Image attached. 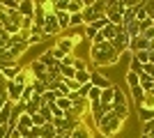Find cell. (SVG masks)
Segmentation results:
<instances>
[{
  "label": "cell",
  "instance_id": "obj_27",
  "mask_svg": "<svg viewBox=\"0 0 154 138\" xmlns=\"http://www.w3.org/2000/svg\"><path fill=\"white\" fill-rule=\"evenodd\" d=\"M74 69H76V72H90V62H88V60H83V58H74Z\"/></svg>",
  "mask_w": 154,
  "mask_h": 138
},
{
  "label": "cell",
  "instance_id": "obj_2",
  "mask_svg": "<svg viewBox=\"0 0 154 138\" xmlns=\"http://www.w3.org/2000/svg\"><path fill=\"white\" fill-rule=\"evenodd\" d=\"M122 127H124L122 120H117L113 113H108V115H103L101 122L97 124V131L101 133L103 138H113V136H117V133L122 131Z\"/></svg>",
  "mask_w": 154,
  "mask_h": 138
},
{
  "label": "cell",
  "instance_id": "obj_7",
  "mask_svg": "<svg viewBox=\"0 0 154 138\" xmlns=\"http://www.w3.org/2000/svg\"><path fill=\"white\" fill-rule=\"evenodd\" d=\"M69 138H94V136H92V129L88 127V122H78L74 127V131L69 133Z\"/></svg>",
  "mask_w": 154,
  "mask_h": 138
},
{
  "label": "cell",
  "instance_id": "obj_38",
  "mask_svg": "<svg viewBox=\"0 0 154 138\" xmlns=\"http://www.w3.org/2000/svg\"><path fill=\"white\" fill-rule=\"evenodd\" d=\"M74 58H76V55H64V58L60 60V65H62V67H71V65H74Z\"/></svg>",
  "mask_w": 154,
  "mask_h": 138
},
{
  "label": "cell",
  "instance_id": "obj_22",
  "mask_svg": "<svg viewBox=\"0 0 154 138\" xmlns=\"http://www.w3.org/2000/svg\"><path fill=\"white\" fill-rule=\"evenodd\" d=\"M129 106H117V108H113V115H115L117 120H122V122H127L129 120Z\"/></svg>",
  "mask_w": 154,
  "mask_h": 138
},
{
  "label": "cell",
  "instance_id": "obj_19",
  "mask_svg": "<svg viewBox=\"0 0 154 138\" xmlns=\"http://www.w3.org/2000/svg\"><path fill=\"white\" fill-rule=\"evenodd\" d=\"M129 92H131V99H134L136 104H138V106H143V101H145V90H143V87L138 85V87H131Z\"/></svg>",
  "mask_w": 154,
  "mask_h": 138
},
{
  "label": "cell",
  "instance_id": "obj_29",
  "mask_svg": "<svg viewBox=\"0 0 154 138\" xmlns=\"http://www.w3.org/2000/svg\"><path fill=\"white\" fill-rule=\"evenodd\" d=\"M147 136H154V120H149V122H145L140 129V138H147Z\"/></svg>",
  "mask_w": 154,
  "mask_h": 138
},
{
  "label": "cell",
  "instance_id": "obj_39",
  "mask_svg": "<svg viewBox=\"0 0 154 138\" xmlns=\"http://www.w3.org/2000/svg\"><path fill=\"white\" fill-rule=\"evenodd\" d=\"M32 124H35V127H44L46 122H44V118H42V115L37 113V115H32Z\"/></svg>",
  "mask_w": 154,
  "mask_h": 138
},
{
  "label": "cell",
  "instance_id": "obj_3",
  "mask_svg": "<svg viewBox=\"0 0 154 138\" xmlns=\"http://www.w3.org/2000/svg\"><path fill=\"white\" fill-rule=\"evenodd\" d=\"M81 41V35H69V37H62L60 35L58 41H55V48L58 51H62L64 55H74V46Z\"/></svg>",
  "mask_w": 154,
  "mask_h": 138
},
{
  "label": "cell",
  "instance_id": "obj_26",
  "mask_svg": "<svg viewBox=\"0 0 154 138\" xmlns=\"http://www.w3.org/2000/svg\"><path fill=\"white\" fill-rule=\"evenodd\" d=\"M16 127H19V129H30V127H35V124H32V118H30V115H28V113H23V115H19Z\"/></svg>",
  "mask_w": 154,
  "mask_h": 138
},
{
  "label": "cell",
  "instance_id": "obj_41",
  "mask_svg": "<svg viewBox=\"0 0 154 138\" xmlns=\"http://www.w3.org/2000/svg\"><path fill=\"white\" fill-rule=\"evenodd\" d=\"M9 136V127L7 124H0V138H7Z\"/></svg>",
  "mask_w": 154,
  "mask_h": 138
},
{
  "label": "cell",
  "instance_id": "obj_10",
  "mask_svg": "<svg viewBox=\"0 0 154 138\" xmlns=\"http://www.w3.org/2000/svg\"><path fill=\"white\" fill-rule=\"evenodd\" d=\"M32 81H35V78H32L30 69H28V67H21V72L16 74V78H14V83H16V85H23V87H26V85H30Z\"/></svg>",
  "mask_w": 154,
  "mask_h": 138
},
{
  "label": "cell",
  "instance_id": "obj_24",
  "mask_svg": "<svg viewBox=\"0 0 154 138\" xmlns=\"http://www.w3.org/2000/svg\"><path fill=\"white\" fill-rule=\"evenodd\" d=\"M124 30H127V35L131 37V39H136V37H140V23H138V21H134V23H129V26L124 28Z\"/></svg>",
  "mask_w": 154,
  "mask_h": 138
},
{
  "label": "cell",
  "instance_id": "obj_12",
  "mask_svg": "<svg viewBox=\"0 0 154 138\" xmlns=\"http://www.w3.org/2000/svg\"><path fill=\"white\" fill-rule=\"evenodd\" d=\"M19 72H21L19 62H12V65H5V67H2V76H5V81H14Z\"/></svg>",
  "mask_w": 154,
  "mask_h": 138
},
{
  "label": "cell",
  "instance_id": "obj_36",
  "mask_svg": "<svg viewBox=\"0 0 154 138\" xmlns=\"http://www.w3.org/2000/svg\"><path fill=\"white\" fill-rule=\"evenodd\" d=\"M2 5H5L7 12H16V9H19V0H5Z\"/></svg>",
  "mask_w": 154,
  "mask_h": 138
},
{
  "label": "cell",
  "instance_id": "obj_42",
  "mask_svg": "<svg viewBox=\"0 0 154 138\" xmlns=\"http://www.w3.org/2000/svg\"><path fill=\"white\" fill-rule=\"evenodd\" d=\"M147 19H152V21H154V9H152V12L147 14Z\"/></svg>",
  "mask_w": 154,
  "mask_h": 138
},
{
  "label": "cell",
  "instance_id": "obj_31",
  "mask_svg": "<svg viewBox=\"0 0 154 138\" xmlns=\"http://www.w3.org/2000/svg\"><path fill=\"white\" fill-rule=\"evenodd\" d=\"M39 115L44 118L46 124H51V122H53V113H51V108H48V106H39Z\"/></svg>",
  "mask_w": 154,
  "mask_h": 138
},
{
  "label": "cell",
  "instance_id": "obj_32",
  "mask_svg": "<svg viewBox=\"0 0 154 138\" xmlns=\"http://www.w3.org/2000/svg\"><path fill=\"white\" fill-rule=\"evenodd\" d=\"M140 87H143V90H145V92H149V90H152V87H154V81L149 78L147 74H140Z\"/></svg>",
  "mask_w": 154,
  "mask_h": 138
},
{
  "label": "cell",
  "instance_id": "obj_30",
  "mask_svg": "<svg viewBox=\"0 0 154 138\" xmlns=\"http://www.w3.org/2000/svg\"><path fill=\"white\" fill-rule=\"evenodd\" d=\"M74 81H76L78 85H88V83H90V72H76Z\"/></svg>",
  "mask_w": 154,
  "mask_h": 138
},
{
  "label": "cell",
  "instance_id": "obj_1",
  "mask_svg": "<svg viewBox=\"0 0 154 138\" xmlns=\"http://www.w3.org/2000/svg\"><path fill=\"white\" fill-rule=\"evenodd\" d=\"M120 58H122V53H117L110 41H103L99 46H90V60H92L90 65L94 69H99V67H115L120 62Z\"/></svg>",
  "mask_w": 154,
  "mask_h": 138
},
{
  "label": "cell",
  "instance_id": "obj_40",
  "mask_svg": "<svg viewBox=\"0 0 154 138\" xmlns=\"http://www.w3.org/2000/svg\"><path fill=\"white\" fill-rule=\"evenodd\" d=\"M140 37H145L147 41H152V39H154V26L149 28V30H145V32H140Z\"/></svg>",
  "mask_w": 154,
  "mask_h": 138
},
{
  "label": "cell",
  "instance_id": "obj_18",
  "mask_svg": "<svg viewBox=\"0 0 154 138\" xmlns=\"http://www.w3.org/2000/svg\"><path fill=\"white\" fill-rule=\"evenodd\" d=\"M55 19H58V26H60V30H69V14L67 12H55Z\"/></svg>",
  "mask_w": 154,
  "mask_h": 138
},
{
  "label": "cell",
  "instance_id": "obj_14",
  "mask_svg": "<svg viewBox=\"0 0 154 138\" xmlns=\"http://www.w3.org/2000/svg\"><path fill=\"white\" fill-rule=\"evenodd\" d=\"M85 9V0H69L67 2V14H81Z\"/></svg>",
  "mask_w": 154,
  "mask_h": 138
},
{
  "label": "cell",
  "instance_id": "obj_20",
  "mask_svg": "<svg viewBox=\"0 0 154 138\" xmlns=\"http://www.w3.org/2000/svg\"><path fill=\"white\" fill-rule=\"evenodd\" d=\"M124 81H127L129 90H131V87H138V85H140V76H138V74H134V72H127V74H124Z\"/></svg>",
  "mask_w": 154,
  "mask_h": 138
},
{
  "label": "cell",
  "instance_id": "obj_15",
  "mask_svg": "<svg viewBox=\"0 0 154 138\" xmlns=\"http://www.w3.org/2000/svg\"><path fill=\"white\" fill-rule=\"evenodd\" d=\"M37 60H39V62H42V65L46 67V69H48V67H53V65H55V62H58V60L53 58V53H51V48H46V51L42 53V55H39Z\"/></svg>",
  "mask_w": 154,
  "mask_h": 138
},
{
  "label": "cell",
  "instance_id": "obj_6",
  "mask_svg": "<svg viewBox=\"0 0 154 138\" xmlns=\"http://www.w3.org/2000/svg\"><path fill=\"white\" fill-rule=\"evenodd\" d=\"M26 67L30 69V74H32V78H35V81H44V83H46V67L42 65L37 58L32 60L30 65H26Z\"/></svg>",
  "mask_w": 154,
  "mask_h": 138
},
{
  "label": "cell",
  "instance_id": "obj_5",
  "mask_svg": "<svg viewBox=\"0 0 154 138\" xmlns=\"http://www.w3.org/2000/svg\"><path fill=\"white\" fill-rule=\"evenodd\" d=\"M21 94H23V85H16L14 81H7V101L16 106L21 101Z\"/></svg>",
  "mask_w": 154,
  "mask_h": 138
},
{
  "label": "cell",
  "instance_id": "obj_11",
  "mask_svg": "<svg viewBox=\"0 0 154 138\" xmlns=\"http://www.w3.org/2000/svg\"><path fill=\"white\" fill-rule=\"evenodd\" d=\"M99 19H103V14H99V12H94L90 5L83 9V23L85 26H90V23H94V21H99Z\"/></svg>",
  "mask_w": 154,
  "mask_h": 138
},
{
  "label": "cell",
  "instance_id": "obj_33",
  "mask_svg": "<svg viewBox=\"0 0 154 138\" xmlns=\"http://www.w3.org/2000/svg\"><path fill=\"white\" fill-rule=\"evenodd\" d=\"M129 72L138 74V76H140V74H143V65H140V62H138V60L134 58V55H131V60H129Z\"/></svg>",
  "mask_w": 154,
  "mask_h": 138
},
{
  "label": "cell",
  "instance_id": "obj_21",
  "mask_svg": "<svg viewBox=\"0 0 154 138\" xmlns=\"http://www.w3.org/2000/svg\"><path fill=\"white\" fill-rule=\"evenodd\" d=\"M58 133H55V127L53 124H44L39 127V138H55Z\"/></svg>",
  "mask_w": 154,
  "mask_h": 138
},
{
  "label": "cell",
  "instance_id": "obj_37",
  "mask_svg": "<svg viewBox=\"0 0 154 138\" xmlns=\"http://www.w3.org/2000/svg\"><path fill=\"white\" fill-rule=\"evenodd\" d=\"M67 2H69V0H55V2H53V9H55V12H67Z\"/></svg>",
  "mask_w": 154,
  "mask_h": 138
},
{
  "label": "cell",
  "instance_id": "obj_16",
  "mask_svg": "<svg viewBox=\"0 0 154 138\" xmlns=\"http://www.w3.org/2000/svg\"><path fill=\"white\" fill-rule=\"evenodd\" d=\"M101 35H103V39H106V41H113V39H115V35H117V26L106 23V26H103V30H101Z\"/></svg>",
  "mask_w": 154,
  "mask_h": 138
},
{
  "label": "cell",
  "instance_id": "obj_34",
  "mask_svg": "<svg viewBox=\"0 0 154 138\" xmlns=\"http://www.w3.org/2000/svg\"><path fill=\"white\" fill-rule=\"evenodd\" d=\"M134 58L138 60V62H140L143 67H145V65H149V51H138V53L134 55Z\"/></svg>",
  "mask_w": 154,
  "mask_h": 138
},
{
  "label": "cell",
  "instance_id": "obj_8",
  "mask_svg": "<svg viewBox=\"0 0 154 138\" xmlns=\"http://www.w3.org/2000/svg\"><path fill=\"white\" fill-rule=\"evenodd\" d=\"M138 51H149V41L145 39V37H136V39L129 41V53L136 55Z\"/></svg>",
  "mask_w": 154,
  "mask_h": 138
},
{
  "label": "cell",
  "instance_id": "obj_28",
  "mask_svg": "<svg viewBox=\"0 0 154 138\" xmlns=\"http://www.w3.org/2000/svg\"><path fill=\"white\" fill-rule=\"evenodd\" d=\"M30 85H32V90H35V94H39V97L48 90V83H44V81H32Z\"/></svg>",
  "mask_w": 154,
  "mask_h": 138
},
{
  "label": "cell",
  "instance_id": "obj_25",
  "mask_svg": "<svg viewBox=\"0 0 154 138\" xmlns=\"http://www.w3.org/2000/svg\"><path fill=\"white\" fill-rule=\"evenodd\" d=\"M55 106H58L60 111H64V113H67V111H71V108H74V101H71L69 97H60L58 101H55Z\"/></svg>",
  "mask_w": 154,
  "mask_h": 138
},
{
  "label": "cell",
  "instance_id": "obj_35",
  "mask_svg": "<svg viewBox=\"0 0 154 138\" xmlns=\"http://www.w3.org/2000/svg\"><path fill=\"white\" fill-rule=\"evenodd\" d=\"M28 48H30V46H35V44H42V41H44V35L42 32H37V35H30V37H28Z\"/></svg>",
  "mask_w": 154,
  "mask_h": 138
},
{
  "label": "cell",
  "instance_id": "obj_23",
  "mask_svg": "<svg viewBox=\"0 0 154 138\" xmlns=\"http://www.w3.org/2000/svg\"><path fill=\"white\" fill-rule=\"evenodd\" d=\"M138 118H140V124H145V122H149V120H154V111L152 108H138Z\"/></svg>",
  "mask_w": 154,
  "mask_h": 138
},
{
  "label": "cell",
  "instance_id": "obj_9",
  "mask_svg": "<svg viewBox=\"0 0 154 138\" xmlns=\"http://www.w3.org/2000/svg\"><path fill=\"white\" fill-rule=\"evenodd\" d=\"M35 2L32 0H19V14L23 19H32V14H35Z\"/></svg>",
  "mask_w": 154,
  "mask_h": 138
},
{
  "label": "cell",
  "instance_id": "obj_17",
  "mask_svg": "<svg viewBox=\"0 0 154 138\" xmlns=\"http://www.w3.org/2000/svg\"><path fill=\"white\" fill-rule=\"evenodd\" d=\"M113 97H115V85H110V87H106V90H101V104H110L113 106Z\"/></svg>",
  "mask_w": 154,
  "mask_h": 138
},
{
  "label": "cell",
  "instance_id": "obj_4",
  "mask_svg": "<svg viewBox=\"0 0 154 138\" xmlns=\"http://www.w3.org/2000/svg\"><path fill=\"white\" fill-rule=\"evenodd\" d=\"M90 83L94 87H99V90H106V87H110V85H115L113 81L108 78V76H103L99 69H94V72H90Z\"/></svg>",
  "mask_w": 154,
  "mask_h": 138
},
{
  "label": "cell",
  "instance_id": "obj_13",
  "mask_svg": "<svg viewBox=\"0 0 154 138\" xmlns=\"http://www.w3.org/2000/svg\"><path fill=\"white\" fill-rule=\"evenodd\" d=\"M117 106H129V97L124 94L122 87L115 85V97H113V108H117Z\"/></svg>",
  "mask_w": 154,
  "mask_h": 138
}]
</instances>
